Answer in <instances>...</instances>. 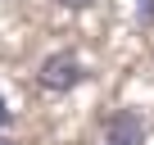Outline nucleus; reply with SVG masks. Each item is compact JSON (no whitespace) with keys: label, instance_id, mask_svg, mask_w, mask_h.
Segmentation results:
<instances>
[{"label":"nucleus","instance_id":"nucleus-3","mask_svg":"<svg viewBox=\"0 0 154 145\" xmlns=\"http://www.w3.org/2000/svg\"><path fill=\"white\" fill-rule=\"evenodd\" d=\"M140 23L154 27V0H140Z\"/></svg>","mask_w":154,"mask_h":145},{"label":"nucleus","instance_id":"nucleus-2","mask_svg":"<svg viewBox=\"0 0 154 145\" xmlns=\"http://www.w3.org/2000/svg\"><path fill=\"white\" fill-rule=\"evenodd\" d=\"M140 140H145V122L131 109H118L104 122V145H140Z\"/></svg>","mask_w":154,"mask_h":145},{"label":"nucleus","instance_id":"nucleus-5","mask_svg":"<svg viewBox=\"0 0 154 145\" xmlns=\"http://www.w3.org/2000/svg\"><path fill=\"white\" fill-rule=\"evenodd\" d=\"M9 122V104H5V95H0V127Z\"/></svg>","mask_w":154,"mask_h":145},{"label":"nucleus","instance_id":"nucleus-4","mask_svg":"<svg viewBox=\"0 0 154 145\" xmlns=\"http://www.w3.org/2000/svg\"><path fill=\"white\" fill-rule=\"evenodd\" d=\"M54 5H63V9H86V5H95V0H54Z\"/></svg>","mask_w":154,"mask_h":145},{"label":"nucleus","instance_id":"nucleus-1","mask_svg":"<svg viewBox=\"0 0 154 145\" xmlns=\"http://www.w3.org/2000/svg\"><path fill=\"white\" fill-rule=\"evenodd\" d=\"M86 77V68H82V59H77L72 50H54V54H45L41 59V68H36V82H41V91H72L77 82Z\"/></svg>","mask_w":154,"mask_h":145},{"label":"nucleus","instance_id":"nucleus-6","mask_svg":"<svg viewBox=\"0 0 154 145\" xmlns=\"http://www.w3.org/2000/svg\"><path fill=\"white\" fill-rule=\"evenodd\" d=\"M0 145H14V140H5V136H0Z\"/></svg>","mask_w":154,"mask_h":145}]
</instances>
